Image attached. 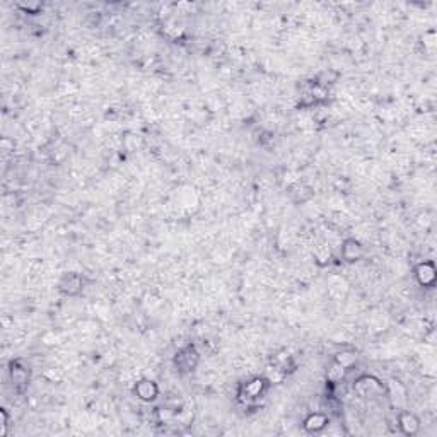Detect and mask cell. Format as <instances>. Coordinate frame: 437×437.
I'll list each match as a JSON object with an SVG mask.
<instances>
[{"label": "cell", "mask_w": 437, "mask_h": 437, "mask_svg": "<svg viewBox=\"0 0 437 437\" xmlns=\"http://www.w3.org/2000/svg\"><path fill=\"white\" fill-rule=\"evenodd\" d=\"M176 361H178V366L184 369V371H193V367H195L198 362V353L195 352L193 347H186L184 350L179 352Z\"/></svg>", "instance_id": "2"}, {"label": "cell", "mask_w": 437, "mask_h": 437, "mask_svg": "<svg viewBox=\"0 0 437 437\" xmlns=\"http://www.w3.org/2000/svg\"><path fill=\"white\" fill-rule=\"evenodd\" d=\"M400 425L406 434H414V432L419 429V420H417L412 414H406L405 412V414L400 415Z\"/></svg>", "instance_id": "7"}, {"label": "cell", "mask_w": 437, "mask_h": 437, "mask_svg": "<svg viewBox=\"0 0 437 437\" xmlns=\"http://www.w3.org/2000/svg\"><path fill=\"white\" fill-rule=\"evenodd\" d=\"M82 287V282L77 275H67L64 280L60 282V290H64L65 294H77Z\"/></svg>", "instance_id": "4"}, {"label": "cell", "mask_w": 437, "mask_h": 437, "mask_svg": "<svg viewBox=\"0 0 437 437\" xmlns=\"http://www.w3.org/2000/svg\"><path fill=\"white\" fill-rule=\"evenodd\" d=\"M326 424H328L326 417L321 415V414H314V415H311L309 419L304 422V427L308 430H319V429H323Z\"/></svg>", "instance_id": "8"}, {"label": "cell", "mask_w": 437, "mask_h": 437, "mask_svg": "<svg viewBox=\"0 0 437 437\" xmlns=\"http://www.w3.org/2000/svg\"><path fill=\"white\" fill-rule=\"evenodd\" d=\"M266 386V381L265 379H260V377H256V379H253L251 383H248L244 391H246V396L248 398H258L261 393H263Z\"/></svg>", "instance_id": "6"}, {"label": "cell", "mask_w": 437, "mask_h": 437, "mask_svg": "<svg viewBox=\"0 0 437 437\" xmlns=\"http://www.w3.org/2000/svg\"><path fill=\"white\" fill-rule=\"evenodd\" d=\"M417 277H419L420 284L430 285L432 282H434V279H435V270H434V266H432L430 263L420 265L419 268H417Z\"/></svg>", "instance_id": "5"}, {"label": "cell", "mask_w": 437, "mask_h": 437, "mask_svg": "<svg viewBox=\"0 0 437 437\" xmlns=\"http://www.w3.org/2000/svg\"><path fill=\"white\" fill-rule=\"evenodd\" d=\"M362 253H364V250H362L361 242L356 239L345 241V244L342 248V255L347 261H357L362 256Z\"/></svg>", "instance_id": "3"}, {"label": "cell", "mask_w": 437, "mask_h": 437, "mask_svg": "<svg viewBox=\"0 0 437 437\" xmlns=\"http://www.w3.org/2000/svg\"><path fill=\"white\" fill-rule=\"evenodd\" d=\"M11 377H12V383H14L16 386L26 385V383H28V369L19 367L17 364L12 362V366H11Z\"/></svg>", "instance_id": "9"}, {"label": "cell", "mask_w": 437, "mask_h": 437, "mask_svg": "<svg viewBox=\"0 0 437 437\" xmlns=\"http://www.w3.org/2000/svg\"><path fill=\"white\" fill-rule=\"evenodd\" d=\"M157 386H155L154 381H149V379H144V381H139L137 386H135V395H137L140 400L144 401H152L155 400L157 396Z\"/></svg>", "instance_id": "1"}]
</instances>
